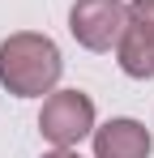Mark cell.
Returning a JSON list of instances; mask_svg holds the SVG:
<instances>
[{"label":"cell","mask_w":154,"mask_h":158,"mask_svg":"<svg viewBox=\"0 0 154 158\" xmlns=\"http://www.w3.org/2000/svg\"><path fill=\"white\" fill-rule=\"evenodd\" d=\"M60 47L39 30H17L0 43V85L13 98H43L60 85Z\"/></svg>","instance_id":"1"},{"label":"cell","mask_w":154,"mask_h":158,"mask_svg":"<svg viewBox=\"0 0 154 158\" xmlns=\"http://www.w3.org/2000/svg\"><path fill=\"white\" fill-rule=\"evenodd\" d=\"M39 132L56 150H77L94 132V98L86 90H51L39 111Z\"/></svg>","instance_id":"2"},{"label":"cell","mask_w":154,"mask_h":158,"mask_svg":"<svg viewBox=\"0 0 154 158\" xmlns=\"http://www.w3.org/2000/svg\"><path fill=\"white\" fill-rule=\"evenodd\" d=\"M128 30L124 0H77L69 9V34L86 52H111Z\"/></svg>","instance_id":"3"},{"label":"cell","mask_w":154,"mask_h":158,"mask_svg":"<svg viewBox=\"0 0 154 158\" xmlns=\"http://www.w3.org/2000/svg\"><path fill=\"white\" fill-rule=\"evenodd\" d=\"M90 137H94V158H150V150H154L150 128L133 115H116L103 128L94 124Z\"/></svg>","instance_id":"4"},{"label":"cell","mask_w":154,"mask_h":158,"mask_svg":"<svg viewBox=\"0 0 154 158\" xmlns=\"http://www.w3.org/2000/svg\"><path fill=\"white\" fill-rule=\"evenodd\" d=\"M116 60H120V69H124V77L133 81H146L154 77V39H146L141 30H124V39L116 43Z\"/></svg>","instance_id":"5"},{"label":"cell","mask_w":154,"mask_h":158,"mask_svg":"<svg viewBox=\"0 0 154 158\" xmlns=\"http://www.w3.org/2000/svg\"><path fill=\"white\" fill-rule=\"evenodd\" d=\"M128 26L141 30L146 39H154V0H133L128 4Z\"/></svg>","instance_id":"6"},{"label":"cell","mask_w":154,"mask_h":158,"mask_svg":"<svg viewBox=\"0 0 154 158\" xmlns=\"http://www.w3.org/2000/svg\"><path fill=\"white\" fill-rule=\"evenodd\" d=\"M43 158H81L77 150H51V154H43Z\"/></svg>","instance_id":"7"}]
</instances>
